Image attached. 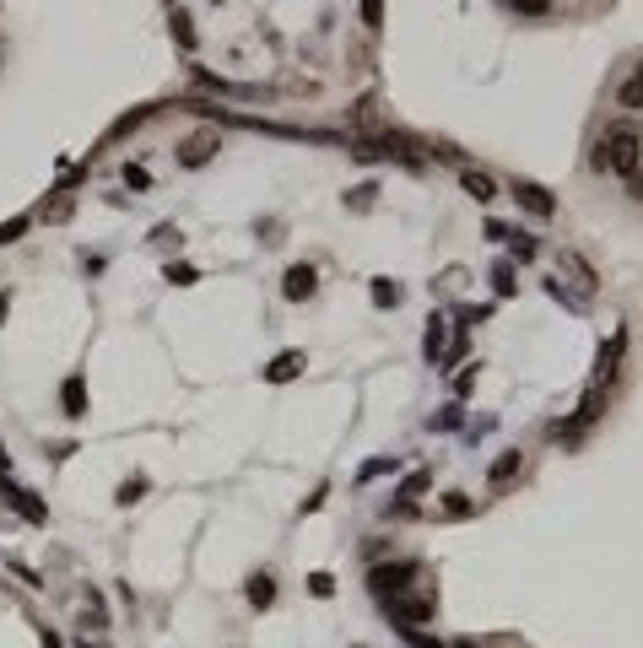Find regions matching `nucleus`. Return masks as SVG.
<instances>
[{"mask_svg": "<svg viewBox=\"0 0 643 648\" xmlns=\"http://www.w3.org/2000/svg\"><path fill=\"white\" fill-rule=\"evenodd\" d=\"M590 168H595V173H622V178H633L643 168V130L638 124H611V130L601 135Z\"/></svg>", "mask_w": 643, "mask_h": 648, "instance_id": "f257e3e1", "label": "nucleus"}, {"mask_svg": "<svg viewBox=\"0 0 643 648\" xmlns=\"http://www.w3.org/2000/svg\"><path fill=\"white\" fill-rule=\"evenodd\" d=\"M411 579H417V562H395V568H373V573H368V589H373V600L384 606V600L406 595Z\"/></svg>", "mask_w": 643, "mask_h": 648, "instance_id": "f03ea898", "label": "nucleus"}, {"mask_svg": "<svg viewBox=\"0 0 643 648\" xmlns=\"http://www.w3.org/2000/svg\"><path fill=\"white\" fill-rule=\"evenodd\" d=\"M384 611H390V622H395V627H406V633H411V627L433 622V611H438V606H433V595H395V600H384Z\"/></svg>", "mask_w": 643, "mask_h": 648, "instance_id": "7ed1b4c3", "label": "nucleus"}, {"mask_svg": "<svg viewBox=\"0 0 643 648\" xmlns=\"http://www.w3.org/2000/svg\"><path fill=\"white\" fill-rule=\"evenodd\" d=\"M509 195H514V200H519L530 216H541V222H552V216H557V200H552V189H547V184H536V178H514V184H509Z\"/></svg>", "mask_w": 643, "mask_h": 648, "instance_id": "20e7f679", "label": "nucleus"}, {"mask_svg": "<svg viewBox=\"0 0 643 648\" xmlns=\"http://www.w3.org/2000/svg\"><path fill=\"white\" fill-rule=\"evenodd\" d=\"M189 76H195V87H206V92H222V97H243V103H260V97H271L265 87H238V81H222V76H211L206 65H189Z\"/></svg>", "mask_w": 643, "mask_h": 648, "instance_id": "39448f33", "label": "nucleus"}, {"mask_svg": "<svg viewBox=\"0 0 643 648\" xmlns=\"http://www.w3.org/2000/svg\"><path fill=\"white\" fill-rule=\"evenodd\" d=\"M601 411H606V384H590V389H584V400H579V411H574V422H557L552 433H557V438H563V433H579V427L601 422Z\"/></svg>", "mask_w": 643, "mask_h": 648, "instance_id": "423d86ee", "label": "nucleus"}, {"mask_svg": "<svg viewBox=\"0 0 643 648\" xmlns=\"http://www.w3.org/2000/svg\"><path fill=\"white\" fill-rule=\"evenodd\" d=\"M216 151H222L216 130H195V135H189V141L179 146V162H184V168H206V162H211Z\"/></svg>", "mask_w": 643, "mask_h": 648, "instance_id": "0eeeda50", "label": "nucleus"}, {"mask_svg": "<svg viewBox=\"0 0 643 648\" xmlns=\"http://www.w3.org/2000/svg\"><path fill=\"white\" fill-rule=\"evenodd\" d=\"M314 287H319L314 265H292V270L281 276V297H287V303H308V297H314Z\"/></svg>", "mask_w": 643, "mask_h": 648, "instance_id": "6e6552de", "label": "nucleus"}, {"mask_svg": "<svg viewBox=\"0 0 643 648\" xmlns=\"http://www.w3.org/2000/svg\"><path fill=\"white\" fill-rule=\"evenodd\" d=\"M460 184H465V195H471L476 205L498 200V178H492V173H482V168H460Z\"/></svg>", "mask_w": 643, "mask_h": 648, "instance_id": "1a4fd4ad", "label": "nucleus"}, {"mask_svg": "<svg viewBox=\"0 0 643 648\" xmlns=\"http://www.w3.org/2000/svg\"><path fill=\"white\" fill-rule=\"evenodd\" d=\"M444 351H449V319H427V330H422V357L427 362H444Z\"/></svg>", "mask_w": 643, "mask_h": 648, "instance_id": "9d476101", "label": "nucleus"}, {"mask_svg": "<svg viewBox=\"0 0 643 648\" xmlns=\"http://www.w3.org/2000/svg\"><path fill=\"white\" fill-rule=\"evenodd\" d=\"M622 351H628V330H617V335H611V346H601V357H595V384H611V373H617Z\"/></svg>", "mask_w": 643, "mask_h": 648, "instance_id": "9b49d317", "label": "nucleus"}, {"mask_svg": "<svg viewBox=\"0 0 643 648\" xmlns=\"http://www.w3.org/2000/svg\"><path fill=\"white\" fill-rule=\"evenodd\" d=\"M60 406H65V416H70V422H81V416H87V379H81V373H70V379L60 384Z\"/></svg>", "mask_w": 643, "mask_h": 648, "instance_id": "f8f14e48", "label": "nucleus"}, {"mask_svg": "<svg viewBox=\"0 0 643 648\" xmlns=\"http://www.w3.org/2000/svg\"><path fill=\"white\" fill-rule=\"evenodd\" d=\"M5 503H11V508L27 519V525H49V508H43V503H38L27 487H5Z\"/></svg>", "mask_w": 643, "mask_h": 648, "instance_id": "ddd939ff", "label": "nucleus"}, {"mask_svg": "<svg viewBox=\"0 0 643 648\" xmlns=\"http://www.w3.org/2000/svg\"><path fill=\"white\" fill-rule=\"evenodd\" d=\"M557 265H563V270H568V276H574V281H579L584 292H595V287H601V276H595V265H590L584 254H574V249H563V254H557Z\"/></svg>", "mask_w": 643, "mask_h": 648, "instance_id": "4468645a", "label": "nucleus"}, {"mask_svg": "<svg viewBox=\"0 0 643 648\" xmlns=\"http://www.w3.org/2000/svg\"><path fill=\"white\" fill-rule=\"evenodd\" d=\"M303 368H308V357H303V351H281V357L265 368V384H292Z\"/></svg>", "mask_w": 643, "mask_h": 648, "instance_id": "2eb2a0df", "label": "nucleus"}, {"mask_svg": "<svg viewBox=\"0 0 643 648\" xmlns=\"http://www.w3.org/2000/svg\"><path fill=\"white\" fill-rule=\"evenodd\" d=\"M243 595H249L254 611H271V606H276V579H271V573H254V579L243 584Z\"/></svg>", "mask_w": 643, "mask_h": 648, "instance_id": "dca6fc26", "label": "nucleus"}, {"mask_svg": "<svg viewBox=\"0 0 643 648\" xmlns=\"http://www.w3.org/2000/svg\"><path fill=\"white\" fill-rule=\"evenodd\" d=\"M519 465H525V454H519V449H509V454H498V460H492V470H487V476H492V487H503V481H514V476H519Z\"/></svg>", "mask_w": 643, "mask_h": 648, "instance_id": "f3484780", "label": "nucleus"}, {"mask_svg": "<svg viewBox=\"0 0 643 648\" xmlns=\"http://www.w3.org/2000/svg\"><path fill=\"white\" fill-rule=\"evenodd\" d=\"M70 211H76V200H70V195H54L49 205H38V222H49V227H60V222H70Z\"/></svg>", "mask_w": 643, "mask_h": 648, "instance_id": "a211bd4d", "label": "nucleus"}, {"mask_svg": "<svg viewBox=\"0 0 643 648\" xmlns=\"http://www.w3.org/2000/svg\"><path fill=\"white\" fill-rule=\"evenodd\" d=\"M438 514H444V519H471V514H476V503H471L465 492H449V497L438 503Z\"/></svg>", "mask_w": 643, "mask_h": 648, "instance_id": "6ab92c4d", "label": "nucleus"}, {"mask_svg": "<svg viewBox=\"0 0 643 648\" xmlns=\"http://www.w3.org/2000/svg\"><path fill=\"white\" fill-rule=\"evenodd\" d=\"M492 292H498V297H514V260H498V265H492Z\"/></svg>", "mask_w": 643, "mask_h": 648, "instance_id": "aec40b11", "label": "nucleus"}, {"mask_svg": "<svg viewBox=\"0 0 643 648\" xmlns=\"http://www.w3.org/2000/svg\"><path fill=\"white\" fill-rule=\"evenodd\" d=\"M617 103H622V108H643V65H638V76H628V81H622Z\"/></svg>", "mask_w": 643, "mask_h": 648, "instance_id": "412c9836", "label": "nucleus"}, {"mask_svg": "<svg viewBox=\"0 0 643 648\" xmlns=\"http://www.w3.org/2000/svg\"><path fill=\"white\" fill-rule=\"evenodd\" d=\"M509 254H514V260H536V254H541V243H536L530 233H509Z\"/></svg>", "mask_w": 643, "mask_h": 648, "instance_id": "4be33fe9", "label": "nucleus"}, {"mask_svg": "<svg viewBox=\"0 0 643 648\" xmlns=\"http://www.w3.org/2000/svg\"><path fill=\"white\" fill-rule=\"evenodd\" d=\"M395 470H400V460H395V454H390V460H368V465L357 470V481H379V476H395Z\"/></svg>", "mask_w": 643, "mask_h": 648, "instance_id": "5701e85b", "label": "nucleus"}, {"mask_svg": "<svg viewBox=\"0 0 643 648\" xmlns=\"http://www.w3.org/2000/svg\"><path fill=\"white\" fill-rule=\"evenodd\" d=\"M81 611H87V622H92V627H108V611H103V595H97V589H87V595H81Z\"/></svg>", "mask_w": 643, "mask_h": 648, "instance_id": "b1692460", "label": "nucleus"}, {"mask_svg": "<svg viewBox=\"0 0 643 648\" xmlns=\"http://www.w3.org/2000/svg\"><path fill=\"white\" fill-rule=\"evenodd\" d=\"M427 487H433V470H417V476H406V481H400V503H411V497H417V492H427Z\"/></svg>", "mask_w": 643, "mask_h": 648, "instance_id": "393cba45", "label": "nucleus"}, {"mask_svg": "<svg viewBox=\"0 0 643 648\" xmlns=\"http://www.w3.org/2000/svg\"><path fill=\"white\" fill-rule=\"evenodd\" d=\"M373 303H379V308H395V303H400V287L379 276V281H373Z\"/></svg>", "mask_w": 643, "mask_h": 648, "instance_id": "a878e982", "label": "nucleus"}, {"mask_svg": "<svg viewBox=\"0 0 643 648\" xmlns=\"http://www.w3.org/2000/svg\"><path fill=\"white\" fill-rule=\"evenodd\" d=\"M173 38H179V49H195V27H189L184 11H173Z\"/></svg>", "mask_w": 643, "mask_h": 648, "instance_id": "bb28decb", "label": "nucleus"}, {"mask_svg": "<svg viewBox=\"0 0 643 648\" xmlns=\"http://www.w3.org/2000/svg\"><path fill=\"white\" fill-rule=\"evenodd\" d=\"M308 595H314V600H330V595H335V579H330V573H308Z\"/></svg>", "mask_w": 643, "mask_h": 648, "instance_id": "cd10ccee", "label": "nucleus"}, {"mask_svg": "<svg viewBox=\"0 0 643 648\" xmlns=\"http://www.w3.org/2000/svg\"><path fill=\"white\" fill-rule=\"evenodd\" d=\"M27 227H32V216H11V222L0 227V249H5V243H16V238H22Z\"/></svg>", "mask_w": 643, "mask_h": 648, "instance_id": "c85d7f7f", "label": "nucleus"}, {"mask_svg": "<svg viewBox=\"0 0 643 648\" xmlns=\"http://www.w3.org/2000/svg\"><path fill=\"white\" fill-rule=\"evenodd\" d=\"M357 5H363V22L379 32V27H384V0H357Z\"/></svg>", "mask_w": 643, "mask_h": 648, "instance_id": "c756f323", "label": "nucleus"}, {"mask_svg": "<svg viewBox=\"0 0 643 648\" xmlns=\"http://www.w3.org/2000/svg\"><path fill=\"white\" fill-rule=\"evenodd\" d=\"M141 492H146V481H141V476H135V481H124V487H119V503H124V508H130V503H141Z\"/></svg>", "mask_w": 643, "mask_h": 648, "instance_id": "7c9ffc66", "label": "nucleus"}, {"mask_svg": "<svg viewBox=\"0 0 643 648\" xmlns=\"http://www.w3.org/2000/svg\"><path fill=\"white\" fill-rule=\"evenodd\" d=\"M124 184H130V189H152V173H146V168H124Z\"/></svg>", "mask_w": 643, "mask_h": 648, "instance_id": "2f4dec72", "label": "nucleus"}, {"mask_svg": "<svg viewBox=\"0 0 643 648\" xmlns=\"http://www.w3.org/2000/svg\"><path fill=\"white\" fill-rule=\"evenodd\" d=\"M373 195H379L373 184H357V189H352V205H357V211H368V205H373Z\"/></svg>", "mask_w": 643, "mask_h": 648, "instance_id": "473e14b6", "label": "nucleus"}, {"mask_svg": "<svg viewBox=\"0 0 643 648\" xmlns=\"http://www.w3.org/2000/svg\"><path fill=\"white\" fill-rule=\"evenodd\" d=\"M168 281H173V287H189V281H195V265H168Z\"/></svg>", "mask_w": 643, "mask_h": 648, "instance_id": "72a5a7b5", "label": "nucleus"}, {"mask_svg": "<svg viewBox=\"0 0 643 648\" xmlns=\"http://www.w3.org/2000/svg\"><path fill=\"white\" fill-rule=\"evenodd\" d=\"M406 643H411V648H444V643H438V638H427V633H417V627L406 633Z\"/></svg>", "mask_w": 643, "mask_h": 648, "instance_id": "f704fd0d", "label": "nucleus"}, {"mask_svg": "<svg viewBox=\"0 0 643 648\" xmlns=\"http://www.w3.org/2000/svg\"><path fill=\"white\" fill-rule=\"evenodd\" d=\"M633 200H643V173H633Z\"/></svg>", "mask_w": 643, "mask_h": 648, "instance_id": "c9c22d12", "label": "nucleus"}, {"mask_svg": "<svg viewBox=\"0 0 643 648\" xmlns=\"http://www.w3.org/2000/svg\"><path fill=\"white\" fill-rule=\"evenodd\" d=\"M5 476H11V460H5V449H0V481H5Z\"/></svg>", "mask_w": 643, "mask_h": 648, "instance_id": "e433bc0d", "label": "nucleus"}, {"mask_svg": "<svg viewBox=\"0 0 643 648\" xmlns=\"http://www.w3.org/2000/svg\"><path fill=\"white\" fill-rule=\"evenodd\" d=\"M5 314H11V297H5V292H0V324H5Z\"/></svg>", "mask_w": 643, "mask_h": 648, "instance_id": "4c0bfd02", "label": "nucleus"}, {"mask_svg": "<svg viewBox=\"0 0 643 648\" xmlns=\"http://www.w3.org/2000/svg\"><path fill=\"white\" fill-rule=\"evenodd\" d=\"M449 648H482V643H476V638H455Z\"/></svg>", "mask_w": 643, "mask_h": 648, "instance_id": "58836bf2", "label": "nucleus"}, {"mask_svg": "<svg viewBox=\"0 0 643 648\" xmlns=\"http://www.w3.org/2000/svg\"><path fill=\"white\" fill-rule=\"evenodd\" d=\"M43 648H60V638H54V633H43Z\"/></svg>", "mask_w": 643, "mask_h": 648, "instance_id": "ea45409f", "label": "nucleus"}, {"mask_svg": "<svg viewBox=\"0 0 643 648\" xmlns=\"http://www.w3.org/2000/svg\"><path fill=\"white\" fill-rule=\"evenodd\" d=\"M579 5H590V0H579Z\"/></svg>", "mask_w": 643, "mask_h": 648, "instance_id": "a19ab883", "label": "nucleus"}, {"mask_svg": "<svg viewBox=\"0 0 643 648\" xmlns=\"http://www.w3.org/2000/svg\"><path fill=\"white\" fill-rule=\"evenodd\" d=\"M81 648H87V643H81Z\"/></svg>", "mask_w": 643, "mask_h": 648, "instance_id": "79ce46f5", "label": "nucleus"}]
</instances>
